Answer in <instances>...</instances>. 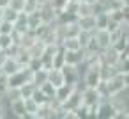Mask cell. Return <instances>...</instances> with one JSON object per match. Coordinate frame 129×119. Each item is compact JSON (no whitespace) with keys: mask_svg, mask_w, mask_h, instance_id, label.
Listing matches in <instances>:
<instances>
[{"mask_svg":"<svg viewBox=\"0 0 129 119\" xmlns=\"http://www.w3.org/2000/svg\"><path fill=\"white\" fill-rule=\"evenodd\" d=\"M103 82L101 64L97 66H83L81 69V85L83 87H97Z\"/></svg>","mask_w":129,"mask_h":119,"instance_id":"obj_1","label":"cell"},{"mask_svg":"<svg viewBox=\"0 0 129 119\" xmlns=\"http://www.w3.org/2000/svg\"><path fill=\"white\" fill-rule=\"evenodd\" d=\"M104 84H106V89H108V94H110V98L111 96H115V94H118V92H122L124 91V87H125V82H124V73H115L113 76H110V78H106L104 80Z\"/></svg>","mask_w":129,"mask_h":119,"instance_id":"obj_2","label":"cell"},{"mask_svg":"<svg viewBox=\"0 0 129 119\" xmlns=\"http://www.w3.org/2000/svg\"><path fill=\"white\" fill-rule=\"evenodd\" d=\"M81 100H83V105L95 107L103 101V96H101L97 87H83L81 85Z\"/></svg>","mask_w":129,"mask_h":119,"instance_id":"obj_3","label":"cell"},{"mask_svg":"<svg viewBox=\"0 0 129 119\" xmlns=\"http://www.w3.org/2000/svg\"><path fill=\"white\" fill-rule=\"evenodd\" d=\"M81 66H73V64H66L62 68L66 82L67 84H74V85H81Z\"/></svg>","mask_w":129,"mask_h":119,"instance_id":"obj_4","label":"cell"},{"mask_svg":"<svg viewBox=\"0 0 129 119\" xmlns=\"http://www.w3.org/2000/svg\"><path fill=\"white\" fill-rule=\"evenodd\" d=\"M118 110L115 108V105L110 100H103L99 103V112H97V119H117Z\"/></svg>","mask_w":129,"mask_h":119,"instance_id":"obj_5","label":"cell"},{"mask_svg":"<svg viewBox=\"0 0 129 119\" xmlns=\"http://www.w3.org/2000/svg\"><path fill=\"white\" fill-rule=\"evenodd\" d=\"M83 105V100H81V85H78L74 91H73V94L62 103V107L66 108V110H78L80 107Z\"/></svg>","mask_w":129,"mask_h":119,"instance_id":"obj_6","label":"cell"},{"mask_svg":"<svg viewBox=\"0 0 129 119\" xmlns=\"http://www.w3.org/2000/svg\"><path fill=\"white\" fill-rule=\"evenodd\" d=\"M85 50H66V64H73V66H85Z\"/></svg>","mask_w":129,"mask_h":119,"instance_id":"obj_7","label":"cell"},{"mask_svg":"<svg viewBox=\"0 0 129 119\" xmlns=\"http://www.w3.org/2000/svg\"><path fill=\"white\" fill-rule=\"evenodd\" d=\"M101 59H103V62H106V64H111V66H117L118 64V61L122 59V53L111 45V46H108V48H104L103 52H101Z\"/></svg>","mask_w":129,"mask_h":119,"instance_id":"obj_8","label":"cell"},{"mask_svg":"<svg viewBox=\"0 0 129 119\" xmlns=\"http://www.w3.org/2000/svg\"><path fill=\"white\" fill-rule=\"evenodd\" d=\"M9 110H11V117L14 119H28L27 117V110H25V100H16L9 103Z\"/></svg>","mask_w":129,"mask_h":119,"instance_id":"obj_9","label":"cell"},{"mask_svg":"<svg viewBox=\"0 0 129 119\" xmlns=\"http://www.w3.org/2000/svg\"><path fill=\"white\" fill-rule=\"evenodd\" d=\"M94 37H95L97 45L101 46V50L111 46V32H110L108 29H97V30L94 32Z\"/></svg>","mask_w":129,"mask_h":119,"instance_id":"obj_10","label":"cell"},{"mask_svg":"<svg viewBox=\"0 0 129 119\" xmlns=\"http://www.w3.org/2000/svg\"><path fill=\"white\" fill-rule=\"evenodd\" d=\"M23 68V64L16 59V57H13V55H9L7 59H6V62L2 64V69H4V75L6 76H9V75H13V73H16V71H20Z\"/></svg>","mask_w":129,"mask_h":119,"instance_id":"obj_11","label":"cell"},{"mask_svg":"<svg viewBox=\"0 0 129 119\" xmlns=\"http://www.w3.org/2000/svg\"><path fill=\"white\" fill-rule=\"evenodd\" d=\"M48 82L53 84L55 87L64 85V84H66V76H64L62 68H50V69H48Z\"/></svg>","mask_w":129,"mask_h":119,"instance_id":"obj_12","label":"cell"},{"mask_svg":"<svg viewBox=\"0 0 129 119\" xmlns=\"http://www.w3.org/2000/svg\"><path fill=\"white\" fill-rule=\"evenodd\" d=\"M46 48H48V45H46L43 39H36V41L27 48V50H28V53H30V57H32V59H41V57L44 55Z\"/></svg>","mask_w":129,"mask_h":119,"instance_id":"obj_13","label":"cell"},{"mask_svg":"<svg viewBox=\"0 0 129 119\" xmlns=\"http://www.w3.org/2000/svg\"><path fill=\"white\" fill-rule=\"evenodd\" d=\"M78 85H74V84H64V85H60V87H57V92H55V100L58 101V103H64L71 94H73V91L76 89Z\"/></svg>","mask_w":129,"mask_h":119,"instance_id":"obj_14","label":"cell"},{"mask_svg":"<svg viewBox=\"0 0 129 119\" xmlns=\"http://www.w3.org/2000/svg\"><path fill=\"white\" fill-rule=\"evenodd\" d=\"M25 100V110H27V117L28 119H37V112H39V103L36 101V98L34 96H30V98H23Z\"/></svg>","mask_w":129,"mask_h":119,"instance_id":"obj_15","label":"cell"},{"mask_svg":"<svg viewBox=\"0 0 129 119\" xmlns=\"http://www.w3.org/2000/svg\"><path fill=\"white\" fill-rule=\"evenodd\" d=\"M14 30L18 32V34H25V32H28L30 30V27H28V14L27 13H20V16L16 18V22H14Z\"/></svg>","mask_w":129,"mask_h":119,"instance_id":"obj_16","label":"cell"},{"mask_svg":"<svg viewBox=\"0 0 129 119\" xmlns=\"http://www.w3.org/2000/svg\"><path fill=\"white\" fill-rule=\"evenodd\" d=\"M78 25L81 30H88V32H94L95 30V14H90V16H78Z\"/></svg>","mask_w":129,"mask_h":119,"instance_id":"obj_17","label":"cell"},{"mask_svg":"<svg viewBox=\"0 0 129 119\" xmlns=\"http://www.w3.org/2000/svg\"><path fill=\"white\" fill-rule=\"evenodd\" d=\"M32 82L41 87L43 84L48 82V68H37V69H32Z\"/></svg>","mask_w":129,"mask_h":119,"instance_id":"obj_18","label":"cell"},{"mask_svg":"<svg viewBox=\"0 0 129 119\" xmlns=\"http://www.w3.org/2000/svg\"><path fill=\"white\" fill-rule=\"evenodd\" d=\"M78 7H80V0H67V2L64 4V7L60 9V13L78 18Z\"/></svg>","mask_w":129,"mask_h":119,"instance_id":"obj_19","label":"cell"},{"mask_svg":"<svg viewBox=\"0 0 129 119\" xmlns=\"http://www.w3.org/2000/svg\"><path fill=\"white\" fill-rule=\"evenodd\" d=\"M108 23H110V13H104V11L95 13V30L97 29H108Z\"/></svg>","mask_w":129,"mask_h":119,"instance_id":"obj_20","label":"cell"},{"mask_svg":"<svg viewBox=\"0 0 129 119\" xmlns=\"http://www.w3.org/2000/svg\"><path fill=\"white\" fill-rule=\"evenodd\" d=\"M90 14H95V4H90V2H81V0H80L78 16H90Z\"/></svg>","mask_w":129,"mask_h":119,"instance_id":"obj_21","label":"cell"},{"mask_svg":"<svg viewBox=\"0 0 129 119\" xmlns=\"http://www.w3.org/2000/svg\"><path fill=\"white\" fill-rule=\"evenodd\" d=\"M43 23H44V20H43V16H41L39 11L28 14V27H30V30H36V29H37L39 25H43Z\"/></svg>","mask_w":129,"mask_h":119,"instance_id":"obj_22","label":"cell"},{"mask_svg":"<svg viewBox=\"0 0 129 119\" xmlns=\"http://www.w3.org/2000/svg\"><path fill=\"white\" fill-rule=\"evenodd\" d=\"M62 48H64V50H80V48H81L80 37H66V39L62 41Z\"/></svg>","mask_w":129,"mask_h":119,"instance_id":"obj_23","label":"cell"},{"mask_svg":"<svg viewBox=\"0 0 129 119\" xmlns=\"http://www.w3.org/2000/svg\"><path fill=\"white\" fill-rule=\"evenodd\" d=\"M20 13H21V11H16V9H14V7H11V6H6V7H4V11H2V20L16 22V18L20 16Z\"/></svg>","mask_w":129,"mask_h":119,"instance_id":"obj_24","label":"cell"},{"mask_svg":"<svg viewBox=\"0 0 129 119\" xmlns=\"http://www.w3.org/2000/svg\"><path fill=\"white\" fill-rule=\"evenodd\" d=\"M9 34H14V22L0 20V36H9Z\"/></svg>","mask_w":129,"mask_h":119,"instance_id":"obj_25","label":"cell"},{"mask_svg":"<svg viewBox=\"0 0 129 119\" xmlns=\"http://www.w3.org/2000/svg\"><path fill=\"white\" fill-rule=\"evenodd\" d=\"M21 89L20 87H7V92H6V100L11 103V101H16V100H21Z\"/></svg>","mask_w":129,"mask_h":119,"instance_id":"obj_26","label":"cell"},{"mask_svg":"<svg viewBox=\"0 0 129 119\" xmlns=\"http://www.w3.org/2000/svg\"><path fill=\"white\" fill-rule=\"evenodd\" d=\"M20 89H21V96H23V98H30V96H34L37 85H36L34 82H25Z\"/></svg>","mask_w":129,"mask_h":119,"instance_id":"obj_27","label":"cell"},{"mask_svg":"<svg viewBox=\"0 0 129 119\" xmlns=\"http://www.w3.org/2000/svg\"><path fill=\"white\" fill-rule=\"evenodd\" d=\"M41 9V4L39 0H25V6H23V13L30 14V13H36Z\"/></svg>","mask_w":129,"mask_h":119,"instance_id":"obj_28","label":"cell"},{"mask_svg":"<svg viewBox=\"0 0 129 119\" xmlns=\"http://www.w3.org/2000/svg\"><path fill=\"white\" fill-rule=\"evenodd\" d=\"M39 89H41V91H43V92H44V94H46V96H48L50 100H55V92H57V87H55L53 84L46 82V84H43V85H41Z\"/></svg>","mask_w":129,"mask_h":119,"instance_id":"obj_29","label":"cell"},{"mask_svg":"<svg viewBox=\"0 0 129 119\" xmlns=\"http://www.w3.org/2000/svg\"><path fill=\"white\" fill-rule=\"evenodd\" d=\"M11 117V110H9V101L6 98H0V119Z\"/></svg>","mask_w":129,"mask_h":119,"instance_id":"obj_30","label":"cell"},{"mask_svg":"<svg viewBox=\"0 0 129 119\" xmlns=\"http://www.w3.org/2000/svg\"><path fill=\"white\" fill-rule=\"evenodd\" d=\"M11 7H14L16 11H23V6H25V0H9V4Z\"/></svg>","mask_w":129,"mask_h":119,"instance_id":"obj_31","label":"cell"},{"mask_svg":"<svg viewBox=\"0 0 129 119\" xmlns=\"http://www.w3.org/2000/svg\"><path fill=\"white\" fill-rule=\"evenodd\" d=\"M66 2H67V0H50V4H51L57 11H60V9L64 7V4H66Z\"/></svg>","mask_w":129,"mask_h":119,"instance_id":"obj_32","label":"cell"},{"mask_svg":"<svg viewBox=\"0 0 129 119\" xmlns=\"http://www.w3.org/2000/svg\"><path fill=\"white\" fill-rule=\"evenodd\" d=\"M9 57V53H7V50H4V48H0V66H2L4 62H6V59Z\"/></svg>","mask_w":129,"mask_h":119,"instance_id":"obj_33","label":"cell"},{"mask_svg":"<svg viewBox=\"0 0 129 119\" xmlns=\"http://www.w3.org/2000/svg\"><path fill=\"white\" fill-rule=\"evenodd\" d=\"M48 2H50V0H39V4H41V6H44V4H48Z\"/></svg>","mask_w":129,"mask_h":119,"instance_id":"obj_34","label":"cell"},{"mask_svg":"<svg viewBox=\"0 0 129 119\" xmlns=\"http://www.w3.org/2000/svg\"><path fill=\"white\" fill-rule=\"evenodd\" d=\"M81 2H90V4H95L97 0H81Z\"/></svg>","mask_w":129,"mask_h":119,"instance_id":"obj_35","label":"cell"},{"mask_svg":"<svg viewBox=\"0 0 129 119\" xmlns=\"http://www.w3.org/2000/svg\"><path fill=\"white\" fill-rule=\"evenodd\" d=\"M0 48H2V41H0Z\"/></svg>","mask_w":129,"mask_h":119,"instance_id":"obj_36","label":"cell"}]
</instances>
